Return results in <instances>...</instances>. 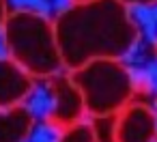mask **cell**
Returning <instances> with one entry per match:
<instances>
[{"label": "cell", "mask_w": 157, "mask_h": 142, "mask_svg": "<svg viewBox=\"0 0 157 142\" xmlns=\"http://www.w3.org/2000/svg\"><path fill=\"white\" fill-rule=\"evenodd\" d=\"M54 28L65 71L97 58H125L140 37L131 9L118 0L69 5L56 15Z\"/></svg>", "instance_id": "6da1fadb"}, {"label": "cell", "mask_w": 157, "mask_h": 142, "mask_svg": "<svg viewBox=\"0 0 157 142\" xmlns=\"http://www.w3.org/2000/svg\"><path fill=\"white\" fill-rule=\"evenodd\" d=\"M0 35L7 56L35 80H48L65 71L54 20L48 15L33 9L11 11Z\"/></svg>", "instance_id": "7a4b0ae2"}, {"label": "cell", "mask_w": 157, "mask_h": 142, "mask_svg": "<svg viewBox=\"0 0 157 142\" xmlns=\"http://www.w3.org/2000/svg\"><path fill=\"white\" fill-rule=\"evenodd\" d=\"M88 116L118 114L136 95V80L123 58H97L69 71Z\"/></svg>", "instance_id": "3957f363"}, {"label": "cell", "mask_w": 157, "mask_h": 142, "mask_svg": "<svg viewBox=\"0 0 157 142\" xmlns=\"http://www.w3.org/2000/svg\"><path fill=\"white\" fill-rule=\"evenodd\" d=\"M50 86V106H48V121L58 129L73 125L86 118V108L80 88L71 80L69 71L56 73L45 80Z\"/></svg>", "instance_id": "277c9868"}, {"label": "cell", "mask_w": 157, "mask_h": 142, "mask_svg": "<svg viewBox=\"0 0 157 142\" xmlns=\"http://www.w3.org/2000/svg\"><path fill=\"white\" fill-rule=\"evenodd\" d=\"M116 142H157V110L144 101H129L116 114Z\"/></svg>", "instance_id": "5b68a950"}, {"label": "cell", "mask_w": 157, "mask_h": 142, "mask_svg": "<svg viewBox=\"0 0 157 142\" xmlns=\"http://www.w3.org/2000/svg\"><path fill=\"white\" fill-rule=\"evenodd\" d=\"M37 80L26 73L15 60L7 54L0 56V108H11L20 103H28L35 93Z\"/></svg>", "instance_id": "8992f818"}, {"label": "cell", "mask_w": 157, "mask_h": 142, "mask_svg": "<svg viewBox=\"0 0 157 142\" xmlns=\"http://www.w3.org/2000/svg\"><path fill=\"white\" fill-rule=\"evenodd\" d=\"M35 125V112L28 103L0 108V142H28Z\"/></svg>", "instance_id": "52a82bcc"}, {"label": "cell", "mask_w": 157, "mask_h": 142, "mask_svg": "<svg viewBox=\"0 0 157 142\" xmlns=\"http://www.w3.org/2000/svg\"><path fill=\"white\" fill-rule=\"evenodd\" d=\"M56 142H95V133H93L90 121L84 118V121H78L73 125L63 127Z\"/></svg>", "instance_id": "ba28073f"}, {"label": "cell", "mask_w": 157, "mask_h": 142, "mask_svg": "<svg viewBox=\"0 0 157 142\" xmlns=\"http://www.w3.org/2000/svg\"><path fill=\"white\" fill-rule=\"evenodd\" d=\"M95 142H116V114L90 116Z\"/></svg>", "instance_id": "9c48e42d"}, {"label": "cell", "mask_w": 157, "mask_h": 142, "mask_svg": "<svg viewBox=\"0 0 157 142\" xmlns=\"http://www.w3.org/2000/svg\"><path fill=\"white\" fill-rule=\"evenodd\" d=\"M118 2H123L125 7H155L157 0H118Z\"/></svg>", "instance_id": "30bf717a"}, {"label": "cell", "mask_w": 157, "mask_h": 142, "mask_svg": "<svg viewBox=\"0 0 157 142\" xmlns=\"http://www.w3.org/2000/svg\"><path fill=\"white\" fill-rule=\"evenodd\" d=\"M9 0H0V30H2V26H5V22H7V17H9Z\"/></svg>", "instance_id": "8fae6325"}, {"label": "cell", "mask_w": 157, "mask_h": 142, "mask_svg": "<svg viewBox=\"0 0 157 142\" xmlns=\"http://www.w3.org/2000/svg\"><path fill=\"white\" fill-rule=\"evenodd\" d=\"M86 2H95V0H69V5H86Z\"/></svg>", "instance_id": "7c38bea8"}]
</instances>
